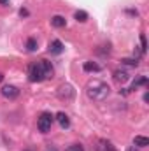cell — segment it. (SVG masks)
I'll use <instances>...</instances> for the list:
<instances>
[{"instance_id": "6da1fadb", "label": "cell", "mask_w": 149, "mask_h": 151, "mask_svg": "<svg viewBox=\"0 0 149 151\" xmlns=\"http://www.w3.org/2000/svg\"><path fill=\"white\" fill-rule=\"evenodd\" d=\"M86 93H88V97L91 100H105L109 97V93H111V88H109L107 83L98 81V79H93V81L88 83Z\"/></svg>"}, {"instance_id": "7a4b0ae2", "label": "cell", "mask_w": 149, "mask_h": 151, "mask_svg": "<svg viewBox=\"0 0 149 151\" xmlns=\"http://www.w3.org/2000/svg\"><path fill=\"white\" fill-rule=\"evenodd\" d=\"M53 121H54V116H53L51 113H42L40 116H39V119H37V128L42 132V134H47V132L51 130Z\"/></svg>"}, {"instance_id": "3957f363", "label": "cell", "mask_w": 149, "mask_h": 151, "mask_svg": "<svg viewBox=\"0 0 149 151\" xmlns=\"http://www.w3.org/2000/svg\"><path fill=\"white\" fill-rule=\"evenodd\" d=\"M28 79H30L32 83L44 81V77H42V72H40V65H39V63H34V65H30V69H28Z\"/></svg>"}, {"instance_id": "277c9868", "label": "cell", "mask_w": 149, "mask_h": 151, "mask_svg": "<svg viewBox=\"0 0 149 151\" xmlns=\"http://www.w3.org/2000/svg\"><path fill=\"white\" fill-rule=\"evenodd\" d=\"M2 95H4L5 99H9V100H14V99H18L19 90H18L16 86H12V84H5V86L2 88Z\"/></svg>"}, {"instance_id": "5b68a950", "label": "cell", "mask_w": 149, "mask_h": 151, "mask_svg": "<svg viewBox=\"0 0 149 151\" xmlns=\"http://www.w3.org/2000/svg\"><path fill=\"white\" fill-rule=\"evenodd\" d=\"M58 97H60L62 100L72 99V97H74V88H72L70 84H62V86L58 88Z\"/></svg>"}, {"instance_id": "8992f818", "label": "cell", "mask_w": 149, "mask_h": 151, "mask_svg": "<svg viewBox=\"0 0 149 151\" xmlns=\"http://www.w3.org/2000/svg\"><path fill=\"white\" fill-rule=\"evenodd\" d=\"M39 65H40V72H42V77L44 79H51L53 77V65H51V62H47V60H40L39 62Z\"/></svg>"}, {"instance_id": "52a82bcc", "label": "cell", "mask_w": 149, "mask_h": 151, "mask_svg": "<svg viewBox=\"0 0 149 151\" xmlns=\"http://www.w3.org/2000/svg\"><path fill=\"white\" fill-rule=\"evenodd\" d=\"M47 49H49L51 55H62L63 53V44H62V40L56 39V40H51L49 42V47Z\"/></svg>"}, {"instance_id": "ba28073f", "label": "cell", "mask_w": 149, "mask_h": 151, "mask_svg": "<svg viewBox=\"0 0 149 151\" xmlns=\"http://www.w3.org/2000/svg\"><path fill=\"white\" fill-rule=\"evenodd\" d=\"M56 119H58V123H60L62 128H69L70 127V119H69V116L65 113H58L56 114Z\"/></svg>"}, {"instance_id": "9c48e42d", "label": "cell", "mask_w": 149, "mask_h": 151, "mask_svg": "<svg viewBox=\"0 0 149 151\" xmlns=\"http://www.w3.org/2000/svg\"><path fill=\"white\" fill-rule=\"evenodd\" d=\"M114 79H116L117 83H126V81L130 79V74H128L126 70H116V72H114Z\"/></svg>"}, {"instance_id": "30bf717a", "label": "cell", "mask_w": 149, "mask_h": 151, "mask_svg": "<svg viewBox=\"0 0 149 151\" xmlns=\"http://www.w3.org/2000/svg\"><path fill=\"white\" fill-rule=\"evenodd\" d=\"M133 146H137V148H146V146H149V139L144 137V135H137V137L133 139Z\"/></svg>"}, {"instance_id": "8fae6325", "label": "cell", "mask_w": 149, "mask_h": 151, "mask_svg": "<svg viewBox=\"0 0 149 151\" xmlns=\"http://www.w3.org/2000/svg\"><path fill=\"white\" fill-rule=\"evenodd\" d=\"M51 25H53V27H56V28H62V27H65V25H67V21H65V18H63V16H53V18H51Z\"/></svg>"}, {"instance_id": "7c38bea8", "label": "cell", "mask_w": 149, "mask_h": 151, "mask_svg": "<svg viewBox=\"0 0 149 151\" xmlns=\"http://www.w3.org/2000/svg\"><path fill=\"white\" fill-rule=\"evenodd\" d=\"M82 69H84L86 72H100V65H97L95 62H86V63L82 65Z\"/></svg>"}, {"instance_id": "4fadbf2b", "label": "cell", "mask_w": 149, "mask_h": 151, "mask_svg": "<svg viewBox=\"0 0 149 151\" xmlns=\"http://www.w3.org/2000/svg\"><path fill=\"white\" fill-rule=\"evenodd\" d=\"M98 144H100L98 146V151H116V148L112 146L109 141H100Z\"/></svg>"}, {"instance_id": "5bb4252c", "label": "cell", "mask_w": 149, "mask_h": 151, "mask_svg": "<svg viewBox=\"0 0 149 151\" xmlns=\"http://www.w3.org/2000/svg\"><path fill=\"white\" fill-rule=\"evenodd\" d=\"M142 84H148V77H139V79H135L133 84H132V90H135V88H139V86H142Z\"/></svg>"}, {"instance_id": "9a60e30c", "label": "cell", "mask_w": 149, "mask_h": 151, "mask_svg": "<svg viewBox=\"0 0 149 151\" xmlns=\"http://www.w3.org/2000/svg\"><path fill=\"white\" fill-rule=\"evenodd\" d=\"M75 19L81 21V23H84V21L88 19V12H84V11H77V12H75Z\"/></svg>"}, {"instance_id": "2e32d148", "label": "cell", "mask_w": 149, "mask_h": 151, "mask_svg": "<svg viewBox=\"0 0 149 151\" xmlns=\"http://www.w3.org/2000/svg\"><path fill=\"white\" fill-rule=\"evenodd\" d=\"M27 49H28V51H35V49H37V40L34 37L27 40Z\"/></svg>"}, {"instance_id": "e0dca14e", "label": "cell", "mask_w": 149, "mask_h": 151, "mask_svg": "<svg viewBox=\"0 0 149 151\" xmlns=\"http://www.w3.org/2000/svg\"><path fill=\"white\" fill-rule=\"evenodd\" d=\"M125 65H132V67H137L139 65V62H137V58H123L121 60Z\"/></svg>"}, {"instance_id": "ac0fdd59", "label": "cell", "mask_w": 149, "mask_h": 151, "mask_svg": "<svg viewBox=\"0 0 149 151\" xmlns=\"http://www.w3.org/2000/svg\"><path fill=\"white\" fill-rule=\"evenodd\" d=\"M65 151H84V148L81 144H72V146H69Z\"/></svg>"}, {"instance_id": "d6986e66", "label": "cell", "mask_w": 149, "mask_h": 151, "mask_svg": "<svg viewBox=\"0 0 149 151\" xmlns=\"http://www.w3.org/2000/svg\"><path fill=\"white\" fill-rule=\"evenodd\" d=\"M140 44H142V51H146L148 49V40H146V35L144 34H140Z\"/></svg>"}, {"instance_id": "ffe728a7", "label": "cell", "mask_w": 149, "mask_h": 151, "mask_svg": "<svg viewBox=\"0 0 149 151\" xmlns=\"http://www.w3.org/2000/svg\"><path fill=\"white\" fill-rule=\"evenodd\" d=\"M19 16H28V11H27V9H21V11H19Z\"/></svg>"}, {"instance_id": "44dd1931", "label": "cell", "mask_w": 149, "mask_h": 151, "mask_svg": "<svg viewBox=\"0 0 149 151\" xmlns=\"http://www.w3.org/2000/svg\"><path fill=\"white\" fill-rule=\"evenodd\" d=\"M7 2H9V0H0V4H7Z\"/></svg>"}, {"instance_id": "7402d4cb", "label": "cell", "mask_w": 149, "mask_h": 151, "mask_svg": "<svg viewBox=\"0 0 149 151\" xmlns=\"http://www.w3.org/2000/svg\"><path fill=\"white\" fill-rule=\"evenodd\" d=\"M128 151H139V150H135V148H130V150H128Z\"/></svg>"}, {"instance_id": "603a6c76", "label": "cell", "mask_w": 149, "mask_h": 151, "mask_svg": "<svg viewBox=\"0 0 149 151\" xmlns=\"http://www.w3.org/2000/svg\"><path fill=\"white\" fill-rule=\"evenodd\" d=\"M2 79H4V76H2V74H0V81H2Z\"/></svg>"}]
</instances>
